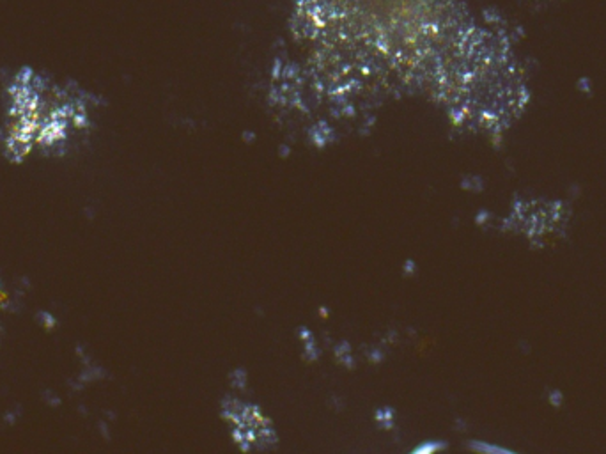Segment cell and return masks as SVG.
I'll list each match as a JSON object with an SVG mask.
<instances>
[{
	"label": "cell",
	"instance_id": "1",
	"mask_svg": "<svg viewBox=\"0 0 606 454\" xmlns=\"http://www.w3.org/2000/svg\"><path fill=\"white\" fill-rule=\"evenodd\" d=\"M291 38L303 89L338 114L428 96L458 128L494 139L528 103L507 38L461 0H296Z\"/></svg>",
	"mask_w": 606,
	"mask_h": 454
},
{
	"label": "cell",
	"instance_id": "2",
	"mask_svg": "<svg viewBox=\"0 0 606 454\" xmlns=\"http://www.w3.org/2000/svg\"><path fill=\"white\" fill-rule=\"evenodd\" d=\"M96 98L86 89L24 66L6 89L2 151L12 163L32 155L62 156L92 125Z\"/></svg>",
	"mask_w": 606,
	"mask_h": 454
}]
</instances>
